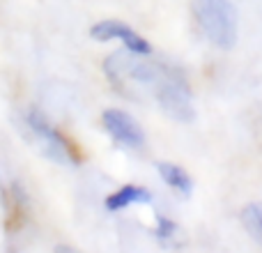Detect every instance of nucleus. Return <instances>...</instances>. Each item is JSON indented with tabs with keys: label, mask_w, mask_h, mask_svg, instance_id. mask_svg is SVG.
<instances>
[{
	"label": "nucleus",
	"mask_w": 262,
	"mask_h": 253,
	"mask_svg": "<svg viewBox=\"0 0 262 253\" xmlns=\"http://www.w3.org/2000/svg\"><path fill=\"white\" fill-rule=\"evenodd\" d=\"M193 14L205 35L221 49L237 41V9L230 0H193Z\"/></svg>",
	"instance_id": "obj_1"
},
{
	"label": "nucleus",
	"mask_w": 262,
	"mask_h": 253,
	"mask_svg": "<svg viewBox=\"0 0 262 253\" xmlns=\"http://www.w3.org/2000/svg\"><path fill=\"white\" fill-rule=\"evenodd\" d=\"M101 120H104L106 131H108L118 143H122L124 147H143L145 134L129 113L118 111V109H108L104 115H101Z\"/></svg>",
	"instance_id": "obj_2"
},
{
	"label": "nucleus",
	"mask_w": 262,
	"mask_h": 253,
	"mask_svg": "<svg viewBox=\"0 0 262 253\" xmlns=\"http://www.w3.org/2000/svg\"><path fill=\"white\" fill-rule=\"evenodd\" d=\"M90 32H92V37L99 41L122 39L127 51L134 55H149V51H152L143 37H138L129 26H124V23H120V21H101V23H97Z\"/></svg>",
	"instance_id": "obj_3"
},
{
	"label": "nucleus",
	"mask_w": 262,
	"mask_h": 253,
	"mask_svg": "<svg viewBox=\"0 0 262 253\" xmlns=\"http://www.w3.org/2000/svg\"><path fill=\"white\" fill-rule=\"evenodd\" d=\"M159 101H161V106L166 109V113H170L172 118L177 120H191V115H193V109H191V101H189V95H186V90L182 86H175V83H170L166 78L163 83H159Z\"/></svg>",
	"instance_id": "obj_4"
},
{
	"label": "nucleus",
	"mask_w": 262,
	"mask_h": 253,
	"mask_svg": "<svg viewBox=\"0 0 262 253\" xmlns=\"http://www.w3.org/2000/svg\"><path fill=\"white\" fill-rule=\"evenodd\" d=\"M152 200V194L143 186H122L120 191L111 194L106 198V207L108 209H122L131 203H149Z\"/></svg>",
	"instance_id": "obj_5"
},
{
	"label": "nucleus",
	"mask_w": 262,
	"mask_h": 253,
	"mask_svg": "<svg viewBox=\"0 0 262 253\" xmlns=\"http://www.w3.org/2000/svg\"><path fill=\"white\" fill-rule=\"evenodd\" d=\"M159 175L172 189L182 191V194H191V177L180 166H175V163H159Z\"/></svg>",
	"instance_id": "obj_6"
},
{
	"label": "nucleus",
	"mask_w": 262,
	"mask_h": 253,
	"mask_svg": "<svg viewBox=\"0 0 262 253\" xmlns=\"http://www.w3.org/2000/svg\"><path fill=\"white\" fill-rule=\"evenodd\" d=\"M242 223H244V228L251 233L253 240L262 242V205H249V207L242 212Z\"/></svg>",
	"instance_id": "obj_7"
},
{
	"label": "nucleus",
	"mask_w": 262,
	"mask_h": 253,
	"mask_svg": "<svg viewBox=\"0 0 262 253\" xmlns=\"http://www.w3.org/2000/svg\"><path fill=\"white\" fill-rule=\"evenodd\" d=\"M175 230V226H172L170 221H168V219H163V217H159V237H168L170 235V233Z\"/></svg>",
	"instance_id": "obj_8"
}]
</instances>
